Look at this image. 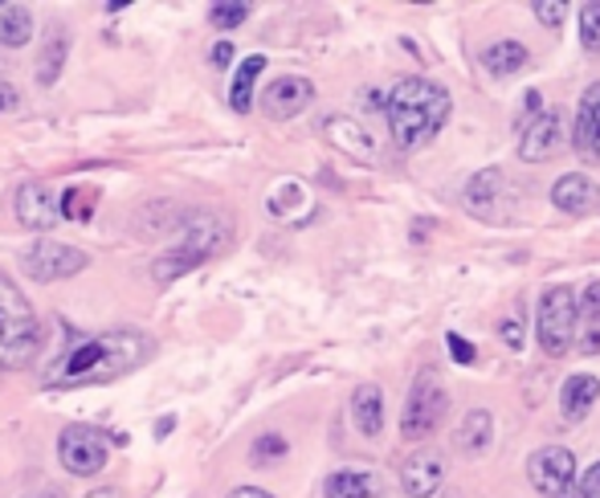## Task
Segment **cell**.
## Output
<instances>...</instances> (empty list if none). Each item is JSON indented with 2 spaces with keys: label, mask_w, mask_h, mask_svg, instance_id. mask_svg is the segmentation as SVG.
<instances>
[{
  "label": "cell",
  "mask_w": 600,
  "mask_h": 498,
  "mask_svg": "<svg viewBox=\"0 0 600 498\" xmlns=\"http://www.w3.org/2000/svg\"><path fill=\"white\" fill-rule=\"evenodd\" d=\"M152 356V340L140 331H107L78 340L45 372V388H86V385H111L131 368H140Z\"/></svg>",
  "instance_id": "cell-1"
},
{
  "label": "cell",
  "mask_w": 600,
  "mask_h": 498,
  "mask_svg": "<svg viewBox=\"0 0 600 498\" xmlns=\"http://www.w3.org/2000/svg\"><path fill=\"white\" fill-rule=\"evenodd\" d=\"M454 111V99L442 82L433 78H400L385 99L388 131L400 152H421L425 143H433V135L445 128V119Z\"/></svg>",
  "instance_id": "cell-2"
},
{
  "label": "cell",
  "mask_w": 600,
  "mask_h": 498,
  "mask_svg": "<svg viewBox=\"0 0 600 498\" xmlns=\"http://www.w3.org/2000/svg\"><path fill=\"white\" fill-rule=\"evenodd\" d=\"M42 347V323L21 295V286L0 274V372L25 368Z\"/></svg>",
  "instance_id": "cell-3"
},
{
  "label": "cell",
  "mask_w": 600,
  "mask_h": 498,
  "mask_svg": "<svg viewBox=\"0 0 600 498\" xmlns=\"http://www.w3.org/2000/svg\"><path fill=\"white\" fill-rule=\"evenodd\" d=\"M576 323H580V299L571 295V286H547L535 307V340L552 359L571 352L576 343Z\"/></svg>",
  "instance_id": "cell-4"
},
{
  "label": "cell",
  "mask_w": 600,
  "mask_h": 498,
  "mask_svg": "<svg viewBox=\"0 0 600 498\" xmlns=\"http://www.w3.org/2000/svg\"><path fill=\"white\" fill-rule=\"evenodd\" d=\"M445 409H449V392H445L442 376L433 368H425L409 388V400H404V413H400V438L404 442H421L433 429L445 421Z\"/></svg>",
  "instance_id": "cell-5"
},
{
  "label": "cell",
  "mask_w": 600,
  "mask_h": 498,
  "mask_svg": "<svg viewBox=\"0 0 600 498\" xmlns=\"http://www.w3.org/2000/svg\"><path fill=\"white\" fill-rule=\"evenodd\" d=\"M527 478L543 498H580L576 457L564 445H540L527 457Z\"/></svg>",
  "instance_id": "cell-6"
},
{
  "label": "cell",
  "mask_w": 600,
  "mask_h": 498,
  "mask_svg": "<svg viewBox=\"0 0 600 498\" xmlns=\"http://www.w3.org/2000/svg\"><path fill=\"white\" fill-rule=\"evenodd\" d=\"M21 266H25V274L33 278V283H62V278L82 274L86 266H90V257L66 242L42 237V242H33L25 254H21Z\"/></svg>",
  "instance_id": "cell-7"
},
{
  "label": "cell",
  "mask_w": 600,
  "mask_h": 498,
  "mask_svg": "<svg viewBox=\"0 0 600 498\" xmlns=\"http://www.w3.org/2000/svg\"><path fill=\"white\" fill-rule=\"evenodd\" d=\"M57 457L74 478H90L107 466V438L90 425H70L57 438Z\"/></svg>",
  "instance_id": "cell-8"
},
{
  "label": "cell",
  "mask_w": 600,
  "mask_h": 498,
  "mask_svg": "<svg viewBox=\"0 0 600 498\" xmlns=\"http://www.w3.org/2000/svg\"><path fill=\"white\" fill-rule=\"evenodd\" d=\"M311 102H314L311 78L286 74V78H274V82L266 86V95H262V111H266V119H274V123H286V119H295V114L307 111Z\"/></svg>",
  "instance_id": "cell-9"
},
{
  "label": "cell",
  "mask_w": 600,
  "mask_h": 498,
  "mask_svg": "<svg viewBox=\"0 0 600 498\" xmlns=\"http://www.w3.org/2000/svg\"><path fill=\"white\" fill-rule=\"evenodd\" d=\"M16 221L33 233H49L57 221H66L62 217V197H54L42 180H29V185L16 188Z\"/></svg>",
  "instance_id": "cell-10"
},
{
  "label": "cell",
  "mask_w": 600,
  "mask_h": 498,
  "mask_svg": "<svg viewBox=\"0 0 600 498\" xmlns=\"http://www.w3.org/2000/svg\"><path fill=\"white\" fill-rule=\"evenodd\" d=\"M564 147V119L556 111H543L535 123L519 131V159L523 164H543V159L559 156Z\"/></svg>",
  "instance_id": "cell-11"
},
{
  "label": "cell",
  "mask_w": 600,
  "mask_h": 498,
  "mask_svg": "<svg viewBox=\"0 0 600 498\" xmlns=\"http://www.w3.org/2000/svg\"><path fill=\"white\" fill-rule=\"evenodd\" d=\"M445 483V457L437 450H416L400 466V486L409 498H433Z\"/></svg>",
  "instance_id": "cell-12"
},
{
  "label": "cell",
  "mask_w": 600,
  "mask_h": 498,
  "mask_svg": "<svg viewBox=\"0 0 600 498\" xmlns=\"http://www.w3.org/2000/svg\"><path fill=\"white\" fill-rule=\"evenodd\" d=\"M571 147L585 164H600V82H592L580 95L576 107V128H571Z\"/></svg>",
  "instance_id": "cell-13"
},
{
  "label": "cell",
  "mask_w": 600,
  "mask_h": 498,
  "mask_svg": "<svg viewBox=\"0 0 600 498\" xmlns=\"http://www.w3.org/2000/svg\"><path fill=\"white\" fill-rule=\"evenodd\" d=\"M552 204L568 217H588L600 209V185L585 171H568L552 185Z\"/></svg>",
  "instance_id": "cell-14"
},
{
  "label": "cell",
  "mask_w": 600,
  "mask_h": 498,
  "mask_svg": "<svg viewBox=\"0 0 600 498\" xmlns=\"http://www.w3.org/2000/svg\"><path fill=\"white\" fill-rule=\"evenodd\" d=\"M597 397H600V380L597 376H588V372H576L564 380L559 388V417L568 421V425H580L592 409H597Z\"/></svg>",
  "instance_id": "cell-15"
},
{
  "label": "cell",
  "mask_w": 600,
  "mask_h": 498,
  "mask_svg": "<svg viewBox=\"0 0 600 498\" xmlns=\"http://www.w3.org/2000/svg\"><path fill=\"white\" fill-rule=\"evenodd\" d=\"M323 135H327L335 147H343L347 156H356V159H371V156H376V152H371L368 131L359 128L356 119H347V114H331V119H323Z\"/></svg>",
  "instance_id": "cell-16"
},
{
  "label": "cell",
  "mask_w": 600,
  "mask_h": 498,
  "mask_svg": "<svg viewBox=\"0 0 600 498\" xmlns=\"http://www.w3.org/2000/svg\"><path fill=\"white\" fill-rule=\"evenodd\" d=\"M352 421L364 438H376L385 429V392L380 385H359L352 392Z\"/></svg>",
  "instance_id": "cell-17"
},
{
  "label": "cell",
  "mask_w": 600,
  "mask_h": 498,
  "mask_svg": "<svg viewBox=\"0 0 600 498\" xmlns=\"http://www.w3.org/2000/svg\"><path fill=\"white\" fill-rule=\"evenodd\" d=\"M490 442H495V417L486 413V409L466 413V421H462L454 433L457 450H462L466 457H482L486 450H490Z\"/></svg>",
  "instance_id": "cell-18"
},
{
  "label": "cell",
  "mask_w": 600,
  "mask_h": 498,
  "mask_svg": "<svg viewBox=\"0 0 600 498\" xmlns=\"http://www.w3.org/2000/svg\"><path fill=\"white\" fill-rule=\"evenodd\" d=\"M380 478L368 471H335L323 483V498H380Z\"/></svg>",
  "instance_id": "cell-19"
},
{
  "label": "cell",
  "mask_w": 600,
  "mask_h": 498,
  "mask_svg": "<svg viewBox=\"0 0 600 498\" xmlns=\"http://www.w3.org/2000/svg\"><path fill=\"white\" fill-rule=\"evenodd\" d=\"M527 45H519V42H495V45H486L482 49V66L495 78H511V74H519L523 66H527Z\"/></svg>",
  "instance_id": "cell-20"
},
{
  "label": "cell",
  "mask_w": 600,
  "mask_h": 498,
  "mask_svg": "<svg viewBox=\"0 0 600 498\" xmlns=\"http://www.w3.org/2000/svg\"><path fill=\"white\" fill-rule=\"evenodd\" d=\"M262 70H266V57L254 54V57H245L242 66H237V74H233L229 102H233V111H237V114H245L249 107H254V82L262 78Z\"/></svg>",
  "instance_id": "cell-21"
},
{
  "label": "cell",
  "mask_w": 600,
  "mask_h": 498,
  "mask_svg": "<svg viewBox=\"0 0 600 498\" xmlns=\"http://www.w3.org/2000/svg\"><path fill=\"white\" fill-rule=\"evenodd\" d=\"M29 37H33V13L25 4H0V45L21 49Z\"/></svg>",
  "instance_id": "cell-22"
},
{
  "label": "cell",
  "mask_w": 600,
  "mask_h": 498,
  "mask_svg": "<svg viewBox=\"0 0 600 498\" xmlns=\"http://www.w3.org/2000/svg\"><path fill=\"white\" fill-rule=\"evenodd\" d=\"M499 188H502L499 168L474 171L470 180H466V204H470L478 217H490V200H499Z\"/></svg>",
  "instance_id": "cell-23"
},
{
  "label": "cell",
  "mask_w": 600,
  "mask_h": 498,
  "mask_svg": "<svg viewBox=\"0 0 600 498\" xmlns=\"http://www.w3.org/2000/svg\"><path fill=\"white\" fill-rule=\"evenodd\" d=\"M66 33H54V42L45 45V54L42 62H37V82L42 86H54L57 82V74H62V62H66Z\"/></svg>",
  "instance_id": "cell-24"
},
{
  "label": "cell",
  "mask_w": 600,
  "mask_h": 498,
  "mask_svg": "<svg viewBox=\"0 0 600 498\" xmlns=\"http://www.w3.org/2000/svg\"><path fill=\"white\" fill-rule=\"evenodd\" d=\"M249 16V4L245 0H225V4H213L209 9V21H213L216 29H237Z\"/></svg>",
  "instance_id": "cell-25"
},
{
  "label": "cell",
  "mask_w": 600,
  "mask_h": 498,
  "mask_svg": "<svg viewBox=\"0 0 600 498\" xmlns=\"http://www.w3.org/2000/svg\"><path fill=\"white\" fill-rule=\"evenodd\" d=\"M580 42H585L588 54H600V4L580 9Z\"/></svg>",
  "instance_id": "cell-26"
},
{
  "label": "cell",
  "mask_w": 600,
  "mask_h": 498,
  "mask_svg": "<svg viewBox=\"0 0 600 498\" xmlns=\"http://www.w3.org/2000/svg\"><path fill=\"white\" fill-rule=\"evenodd\" d=\"M62 217H66V221H90V217H95V200L86 197L82 188H70V192L62 197Z\"/></svg>",
  "instance_id": "cell-27"
},
{
  "label": "cell",
  "mask_w": 600,
  "mask_h": 498,
  "mask_svg": "<svg viewBox=\"0 0 600 498\" xmlns=\"http://www.w3.org/2000/svg\"><path fill=\"white\" fill-rule=\"evenodd\" d=\"M274 457H286V438H278V433H262L254 442V462L257 466H270Z\"/></svg>",
  "instance_id": "cell-28"
},
{
  "label": "cell",
  "mask_w": 600,
  "mask_h": 498,
  "mask_svg": "<svg viewBox=\"0 0 600 498\" xmlns=\"http://www.w3.org/2000/svg\"><path fill=\"white\" fill-rule=\"evenodd\" d=\"M535 16H540L547 29H556V25H564V16H568V4H559V0H540V4H535Z\"/></svg>",
  "instance_id": "cell-29"
},
{
  "label": "cell",
  "mask_w": 600,
  "mask_h": 498,
  "mask_svg": "<svg viewBox=\"0 0 600 498\" xmlns=\"http://www.w3.org/2000/svg\"><path fill=\"white\" fill-rule=\"evenodd\" d=\"M580 314H585L588 323L600 331V283H588L585 299H580Z\"/></svg>",
  "instance_id": "cell-30"
},
{
  "label": "cell",
  "mask_w": 600,
  "mask_h": 498,
  "mask_svg": "<svg viewBox=\"0 0 600 498\" xmlns=\"http://www.w3.org/2000/svg\"><path fill=\"white\" fill-rule=\"evenodd\" d=\"M445 343H449V356H454L457 364H474V356H478V352H474V343L462 340V335H454V331L445 335Z\"/></svg>",
  "instance_id": "cell-31"
},
{
  "label": "cell",
  "mask_w": 600,
  "mask_h": 498,
  "mask_svg": "<svg viewBox=\"0 0 600 498\" xmlns=\"http://www.w3.org/2000/svg\"><path fill=\"white\" fill-rule=\"evenodd\" d=\"M499 335H502V343H507L511 352H519V347H523V323H519V319H502Z\"/></svg>",
  "instance_id": "cell-32"
},
{
  "label": "cell",
  "mask_w": 600,
  "mask_h": 498,
  "mask_svg": "<svg viewBox=\"0 0 600 498\" xmlns=\"http://www.w3.org/2000/svg\"><path fill=\"white\" fill-rule=\"evenodd\" d=\"M580 498H600V462H592V466L580 474Z\"/></svg>",
  "instance_id": "cell-33"
},
{
  "label": "cell",
  "mask_w": 600,
  "mask_h": 498,
  "mask_svg": "<svg viewBox=\"0 0 600 498\" xmlns=\"http://www.w3.org/2000/svg\"><path fill=\"white\" fill-rule=\"evenodd\" d=\"M21 107V95H16V86L0 74V114H13Z\"/></svg>",
  "instance_id": "cell-34"
},
{
  "label": "cell",
  "mask_w": 600,
  "mask_h": 498,
  "mask_svg": "<svg viewBox=\"0 0 600 498\" xmlns=\"http://www.w3.org/2000/svg\"><path fill=\"white\" fill-rule=\"evenodd\" d=\"M229 62H233V45H229V42H216L213 45V66H216V70H225Z\"/></svg>",
  "instance_id": "cell-35"
},
{
  "label": "cell",
  "mask_w": 600,
  "mask_h": 498,
  "mask_svg": "<svg viewBox=\"0 0 600 498\" xmlns=\"http://www.w3.org/2000/svg\"><path fill=\"white\" fill-rule=\"evenodd\" d=\"M580 352H585V356H592V352H600V331H597V328H588V335H585V340H580Z\"/></svg>",
  "instance_id": "cell-36"
},
{
  "label": "cell",
  "mask_w": 600,
  "mask_h": 498,
  "mask_svg": "<svg viewBox=\"0 0 600 498\" xmlns=\"http://www.w3.org/2000/svg\"><path fill=\"white\" fill-rule=\"evenodd\" d=\"M229 498H270V495H266V490H257V486H237Z\"/></svg>",
  "instance_id": "cell-37"
},
{
  "label": "cell",
  "mask_w": 600,
  "mask_h": 498,
  "mask_svg": "<svg viewBox=\"0 0 600 498\" xmlns=\"http://www.w3.org/2000/svg\"><path fill=\"white\" fill-rule=\"evenodd\" d=\"M86 498H123V495H119L114 486H99V490H90V495H86Z\"/></svg>",
  "instance_id": "cell-38"
}]
</instances>
